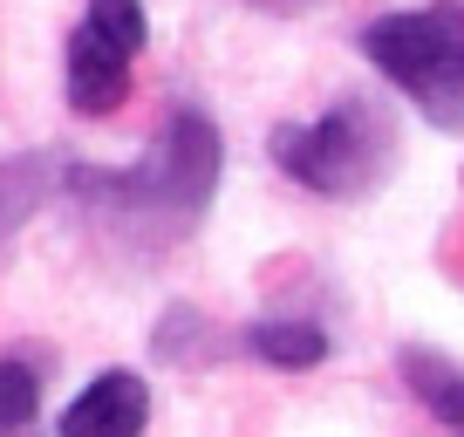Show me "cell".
Listing matches in <instances>:
<instances>
[{
	"label": "cell",
	"instance_id": "1",
	"mask_svg": "<svg viewBox=\"0 0 464 437\" xmlns=\"http://www.w3.org/2000/svg\"><path fill=\"white\" fill-rule=\"evenodd\" d=\"M218 164H226V144H218V123L205 110H171L158 151H144V164L130 171H69L89 199H102L116 218H130L158 239H178L205 218L218 191Z\"/></svg>",
	"mask_w": 464,
	"mask_h": 437
},
{
	"label": "cell",
	"instance_id": "2",
	"mask_svg": "<svg viewBox=\"0 0 464 437\" xmlns=\"http://www.w3.org/2000/svg\"><path fill=\"white\" fill-rule=\"evenodd\" d=\"M362 55L417 102L430 123L464 131V7L430 0L410 15H382L362 28Z\"/></svg>",
	"mask_w": 464,
	"mask_h": 437
},
{
	"label": "cell",
	"instance_id": "3",
	"mask_svg": "<svg viewBox=\"0 0 464 437\" xmlns=\"http://www.w3.org/2000/svg\"><path fill=\"white\" fill-rule=\"evenodd\" d=\"M390 158H396V123L382 117V102H362V96L321 110L314 123H280L274 131V164L321 199H362L369 185H382Z\"/></svg>",
	"mask_w": 464,
	"mask_h": 437
},
{
	"label": "cell",
	"instance_id": "4",
	"mask_svg": "<svg viewBox=\"0 0 464 437\" xmlns=\"http://www.w3.org/2000/svg\"><path fill=\"white\" fill-rule=\"evenodd\" d=\"M150 423V383L137 369H102L69 410H62L55 437H144Z\"/></svg>",
	"mask_w": 464,
	"mask_h": 437
},
{
	"label": "cell",
	"instance_id": "5",
	"mask_svg": "<svg viewBox=\"0 0 464 437\" xmlns=\"http://www.w3.org/2000/svg\"><path fill=\"white\" fill-rule=\"evenodd\" d=\"M62 75H69V110L75 117H110L116 102L130 96V55L116 42H102L89 21L69 34V69Z\"/></svg>",
	"mask_w": 464,
	"mask_h": 437
},
{
	"label": "cell",
	"instance_id": "6",
	"mask_svg": "<svg viewBox=\"0 0 464 437\" xmlns=\"http://www.w3.org/2000/svg\"><path fill=\"white\" fill-rule=\"evenodd\" d=\"M403 383L450 437H464V369L444 363L437 349H403Z\"/></svg>",
	"mask_w": 464,
	"mask_h": 437
},
{
	"label": "cell",
	"instance_id": "7",
	"mask_svg": "<svg viewBox=\"0 0 464 437\" xmlns=\"http://www.w3.org/2000/svg\"><path fill=\"white\" fill-rule=\"evenodd\" d=\"M48 191H55V158H0V239L21 233Z\"/></svg>",
	"mask_w": 464,
	"mask_h": 437
},
{
	"label": "cell",
	"instance_id": "8",
	"mask_svg": "<svg viewBox=\"0 0 464 437\" xmlns=\"http://www.w3.org/2000/svg\"><path fill=\"white\" fill-rule=\"evenodd\" d=\"M246 349L274 369H314L328 355V335H321L314 321H253L246 328Z\"/></svg>",
	"mask_w": 464,
	"mask_h": 437
},
{
	"label": "cell",
	"instance_id": "9",
	"mask_svg": "<svg viewBox=\"0 0 464 437\" xmlns=\"http://www.w3.org/2000/svg\"><path fill=\"white\" fill-rule=\"evenodd\" d=\"M34 403H42V383H34L28 363H0V431L21 437L34 423Z\"/></svg>",
	"mask_w": 464,
	"mask_h": 437
},
{
	"label": "cell",
	"instance_id": "10",
	"mask_svg": "<svg viewBox=\"0 0 464 437\" xmlns=\"http://www.w3.org/2000/svg\"><path fill=\"white\" fill-rule=\"evenodd\" d=\"M89 28H96L102 42H116L123 55H137V48H144V7H137V0H89Z\"/></svg>",
	"mask_w": 464,
	"mask_h": 437
},
{
	"label": "cell",
	"instance_id": "11",
	"mask_svg": "<svg viewBox=\"0 0 464 437\" xmlns=\"http://www.w3.org/2000/svg\"><path fill=\"white\" fill-rule=\"evenodd\" d=\"M253 7H280V15H287V7H307V0H253Z\"/></svg>",
	"mask_w": 464,
	"mask_h": 437
}]
</instances>
